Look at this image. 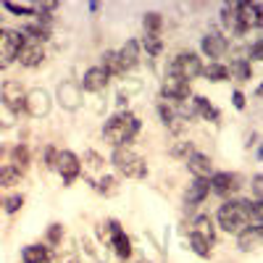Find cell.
<instances>
[{
    "label": "cell",
    "instance_id": "obj_26",
    "mask_svg": "<svg viewBox=\"0 0 263 263\" xmlns=\"http://www.w3.org/2000/svg\"><path fill=\"white\" fill-rule=\"evenodd\" d=\"M192 234H197V237L208 239V242H213V221H211V216H197L195 224H192Z\"/></svg>",
    "mask_w": 263,
    "mask_h": 263
},
{
    "label": "cell",
    "instance_id": "obj_54",
    "mask_svg": "<svg viewBox=\"0 0 263 263\" xmlns=\"http://www.w3.org/2000/svg\"><path fill=\"white\" fill-rule=\"evenodd\" d=\"M0 34H3V29H0Z\"/></svg>",
    "mask_w": 263,
    "mask_h": 263
},
{
    "label": "cell",
    "instance_id": "obj_27",
    "mask_svg": "<svg viewBox=\"0 0 263 263\" xmlns=\"http://www.w3.org/2000/svg\"><path fill=\"white\" fill-rule=\"evenodd\" d=\"M258 239H260V237H258V229H255V227H248V229H242V232L237 234V248L248 253V250L255 248Z\"/></svg>",
    "mask_w": 263,
    "mask_h": 263
},
{
    "label": "cell",
    "instance_id": "obj_36",
    "mask_svg": "<svg viewBox=\"0 0 263 263\" xmlns=\"http://www.w3.org/2000/svg\"><path fill=\"white\" fill-rule=\"evenodd\" d=\"M21 205H24V195H8L3 200V211L6 213H16Z\"/></svg>",
    "mask_w": 263,
    "mask_h": 263
},
{
    "label": "cell",
    "instance_id": "obj_31",
    "mask_svg": "<svg viewBox=\"0 0 263 263\" xmlns=\"http://www.w3.org/2000/svg\"><path fill=\"white\" fill-rule=\"evenodd\" d=\"M11 163H13L16 168L24 171V168L29 166V147H27V145H16V147L11 150Z\"/></svg>",
    "mask_w": 263,
    "mask_h": 263
},
{
    "label": "cell",
    "instance_id": "obj_8",
    "mask_svg": "<svg viewBox=\"0 0 263 263\" xmlns=\"http://www.w3.org/2000/svg\"><path fill=\"white\" fill-rule=\"evenodd\" d=\"M50 95L42 90V87H34V90L27 92V103H24V111L32 116V119H42L50 114Z\"/></svg>",
    "mask_w": 263,
    "mask_h": 263
},
{
    "label": "cell",
    "instance_id": "obj_1",
    "mask_svg": "<svg viewBox=\"0 0 263 263\" xmlns=\"http://www.w3.org/2000/svg\"><path fill=\"white\" fill-rule=\"evenodd\" d=\"M140 132V119L129 111H121L116 116H111L103 126V137L111 142L114 147H129V142L135 140V135Z\"/></svg>",
    "mask_w": 263,
    "mask_h": 263
},
{
    "label": "cell",
    "instance_id": "obj_12",
    "mask_svg": "<svg viewBox=\"0 0 263 263\" xmlns=\"http://www.w3.org/2000/svg\"><path fill=\"white\" fill-rule=\"evenodd\" d=\"M208 184H211V192H216V195H232L239 190V177L232 171H216L208 179Z\"/></svg>",
    "mask_w": 263,
    "mask_h": 263
},
{
    "label": "cell",
    "instance_id": "obj_43",
    "mask_svg": "<svg viewBox=\"0 0 263 263\" xmlns=\"http://www.w3.org/2000/svg\"><path fill=\"white\" fill-rule=\"evenodd\" d=\"M250 187H253V195L258 197V200H263V174H255Z\"/></svg>",
    "mask_w": 263,
    "mask_h": 263
},
{
    "label": "cell",
    "instance_id": "obj_23",
    "mask_svg": "<svg viewBox=\"0 0 263 263\" xmlns=\"http://www.w3.org/2000/svg\"><path fill=\"white\" fill-rule=\"evenodd\" d=\"M103 69L108 71V77H124L126 71H124V63H121V58H119V50H105L103 53Z\"/></svg>",
    "mask_w": 263,
    "mask_h": 263
},
{
    "label": "cell",
    "instance_id": "obj_20",
    "mask_svg": "<svg viewBox=\"0 0 263 263\" xmlns=\"http://www.w3.org/2000/svg\"><path fill=\"white\" fill-rule=\"evenodd\" d=\"M119 58L124 63V71H132L140 63V42L137 40H126V45L119 50Z\"/></svg>",
    "mask_w": 263,
    "mask_h": 263
},
{
    "label": "cell",
    "instance_id": "obj_37",
    "mask_svg": "<svg viewBox=\"0 0 263 263\" xmlns=\"http://www.w3.org/2000/svg\"><path fill=\"white\" fill-rule=\"evenodd\" d=\"M250 227H263V200H258L255 205H250Z\"/></svg>",
    "mask_w": 263,
    "mask_h": 263
},
{
    "label": "cell",
    "instance_id": "obj_29",
    "mask_svg": "<svg viewBox=\"0 0 263 263\" xmlns=\"http://www.w3.org/2000/svg\"><path fill=\"white\" fill-rule=\"evenodd\" d=\"M24 34H32L29 40L32 42H45V40H50V29H48V24H42V21H37V24H27L24 27Z\"/></svg>",
    "mask_w": 263,
    "mask_h": 263
},
{
    "label": "cell",
    "instance_id": "obj_28",
    "mask_svg": "<svg viewBox=\"0 0 263 263\" xmlns=\"http://www.w3.org/2000/svg\"><path fill=\"white\" fill-rule=\"evenodd\" d=\"M250 74H253V69H250V61H248V58H237V61H232V66H229V77H237L239 82H248Z\"/></svg>",
    "mask_w": 263,
    "mask_h": 263
},
{
    "label": "cell",
    "instance_id": "obj_33",
    "mask_svg": "<svg viewBox=\"0 0 263 263\" xmlns=\"http://www.w3.org/2000/svg\"><path fill=\"white\" fill-rule=\"evenodd\" d=\"M142 24H145V32H147V34H158V32H161V24H163V18H161V13H145Z\"/></svg>",
    "mask_w": 263,
    "mask_h": 263
},
{
    "label": "cell",
    "instance_id": "obj_6",
    "mask_svg": "<svg viewBox=\"0 0 263 263\" xmlns=\"http://www.w3.org/2000/svg\"><path fill=\"white\" fill-rule=\"evenodd\" d=\"M237 6V16L242 21L245 29H263V3L260 0H242V3H234Z\"/></svg>",
    "mask_w": 263,
    "mask_h": 263
},
{
    "label": "cell",
    "instance_id": "obj_13",
    "mask_svg": "<svg viewBox=\"0 0 263 263\" xmlns=\"http://www.w3.org/2000/svg\"><path fill=\"white\" fill-rule=\"evenodd\" d=\"M16 61H18L21 66H27V69H34V66H40L42 61H45V48H42L40 42L24 40V45H21Z\"/></svg>",
    "mask_w": 263,
    "mask_h": 263
},
{
    "label": "cell",
    "instance_id": "obj_39",
    "mask_svg": "<svg viewBox=\"0 0 263 263\" xmlns=\"http://www.w3.org/2000/svg\"><path fill=\"white\" fill-rule=\"evenodd\" d=\"M61 237H63V227L61 224H50V229H48V245L50 248L61 245Z\"/></svg>",
    "mask_w": 263,
    "mask_h": 263
},
{
    "label": "cell",
    "instance_id": "obj_2",
    "mask_svg": "<svg viewBox=\"0 0 263 263\" xmlns=\"http://www.w3.org/2000/svg\"><path fill=\"white\" fill-rule=\"evenodd\" d=\"M250 200H227L216 213V221L224 232L239 234L242 229L250 227Z\"/></svg>",
    "mask_w": 263,
    "mask_h": 263
},
{
    "label": "cell",
    "instance_id": "obj_50",
    "mask_svg": "<svg viewBox=\"0 0 263 263\" xmlns=\"http://www.w3.org/2000/svg\"><path fill=\"white\" fill-rule=\"evenodd\" d=\"M258 95H263V84H260V87H258Z\"/></svg>",
    "mask_w": 263,
    "mask_h": 263
},
{
    "label": "cell",
    "instance_id": "obj_46",
    "mask_svg": "<svg viewBox=\"0 0 263 263\" xmlns=\"http://www.w3.org/2000/svg\"><path fill=\"white\" fill-rule=\"evenodd\" d=\"M232 100H234V108H237V111H242V108H245V95L239 92V90L232 95Z\"/></svg>",
    "mask_w": 263,
    "mask_h": 263
},
{
    "label": "cell",
    "instance_id": "obj_3",
    "mask_svg": "<svg viewBox=\"0 0 263 263\" xmlns=\"http://www.w3.org/2000/svg\"><path fill=\"white\" fill-rule=\"evenodd\" d=\"M111 163L116 166L119 174L129 179H145L147 177V163L142 156H137L132 147H114V156H111Z\"/></svg>",
    "mask_w": 263,
    "mask_h": 263
},
{
    "label": "cell",
    "instance_id": "obj_7",
    "mask_svg": "<svg viewBox=\"0 0 263 263\" xmlns=\"http://www.w3.org/2000/svg\"><path fill=\"white\" fill-rule=\"evenodd\" d=\"M3 103L6 108H11L13 114H18V111H24V103H27V90H24V84L21 82H16V79H8V82H3Z\"/></svg>",
    "mask_w": 263,
    "mask_h": 263
},
{
    "label": "cell",
    "instance_id": "obj_24",
    "mask_svg": "<svg viewBox=\"0 0 263 263\" xmlns=\"http://www.w3.org/2000/svg\"><path fill=\"white\" fill-rule=\"evenodd\" d=\"M21 177H24V171L16 168L13 163H3V166H0V187H16L21 182Z\"/></svg>",
    "mask_w": 263,
    "mask_h": 263
},
{
    "label": "cell",
    "instance_id": "obj_51",
    "mask_svg": "<svg viewBox=\"0 0 263 263\" xmlns=\"http://www.w3.org/2000/svg\"><path fill=\"white\" fill-rule=\"evenodd\" d=\"M3 153H6V150H3V145H0V158H3Z\"/></svg>",
    "mask_w": 263,
    "mask_h": 263
},
{
    "label": "cell",
    "instance_id": "obj_53",
    "mask_svg": "<svg viewBox=\"0 0 263 263\" xmlns=\"http://www.w3.org/2000/svg\"><path fill=\"white\" fill-rule=\"evenodd\" d=\"M137 263H147V260H137Z\"/></svg>",
    "mask_w": 263,
    "mask_h": 263
},
{
    "label": "cell",
    "instance_id": "obj_52",
    "mask_svg": "<svg viewBox=\"0 0 263 263\" xmlns=\"http://www.w3.org/2000/svg\"><path fill=\"white\" fill-rule=\"evenodd\" d=\"M0 208H3V197H0Z\"/></svg>",
    "mask_w": 263,
    "mask_h": 263
},
{
    "label": "cell",
    "instance_id": "obj_47",
    "mask_svg": "<svg viewBox=\"0 0 263 263\" xmlns=\"http://www.w3.org/2000/svg\"><path fill=\"white\" fill-rule=\"evenodd\" d=\"M61 263H79V260H77V258H74V255H69V258H63V260H61Z\"/></svg>",
    "mask_w": 263,
    "mask_h": 263
},
{
    "label": "cell",
    "instance_id": "obj_32",
    "mask_svg": "<svg viewBox=\"0 0 263 263\" xmlns=\"http://www.w3.org/2000/svg\"><path fill=\"white\" fill-rule=\"evenodd\" d=\"M190 248L200 258H211V242L203 239V237H197V234H192V232H190Z\"/></svg>",
    "mask_w": 263,
    "mask_h": 263
},
{
    "label": "cell",
    "instance_id": "obj_15",
    "mask_svg": "<svg viewBox=\"0 0 263 263\" xmlns=\"http://www.w3.org/2000/svg\"><path fill=\"white\" fill-rule=\"evenodd\" d=\"M187 168L195 179H211L213 177V161L205 153H192V156H187Z\"/></svg>",
    "mask_w": 263,
    "mask_h": 263
},
{
    "label": "cell",
    "instance_id": "obj_19",
    "mask_svg": "<svg viewBox=\"0 0 263 263\" xmlns=\"http://www.w3.org/2000/svg\"><path fill=\"white\" fill-rule=\"evenodd\" d=\"M53 250L48 245H27L21 250V263H50Z\"/></svg>",
    "mask_w": 263,
    "mask_h": 263
},
{
    "label": "cell",
    "instance_id": "obj_14",
    "mask_svg": "<svg viewBox=\"0 0 263 263\" xmlns=\"http://www.w3.org/2000/svg\"><path fill=\"white\" fill-rule=\"evenodd\" d=\"M58 103L66 108V111H77V108L82 105V87L77 82L58 84Z\"/></svg>",
    "mask_w": 263,
    "mask_h": 263
},
{
    "label": "cell",
    "instance_id": "obj_25",
    "mask_svg": "<svg viewBox=\"0 0 263 263\" xmlns=\"http://www.w3.org/2000/svg\"><path fill=\"white\" fill-rule=\"evenodd\" d=\"M203 77H205L208 82H227V79H229V66L213 61L211 66H203Z\"/></svg>",
    "mask_w": 263,
    "mask_h": 263
},
{
    "label": "cell",
    "instance_id": "obj_18",
    "mask_svg": "<svg viewBox=\"0 0 263 263\" xmlns=\"http://www.w3.org/2000/svg\"><path fill=\"white\" fill-rule=\"evenodd\" d=\"M208 192H211L208 179H195V182L187 187V192H184V203H187L190 208L200 205V203L205 200V197H208Z\"/></svg>",
    "mask_w": 263,
    "mask_h": 263
},
{
    "label": "cell",
    "instance_id": "obj_10",
    "mask_svg": "<svg viewBox=\"0 0 263 263\" xmlns=\"http://www.w3.org/2000/svg\"><path fill=\"white\" fill-rule=\"evenodd\" d=\"M108 234H111V248L116 250V255L121 260H129L132 255V239L126 237V232L121 229V224L116 218H108Z\"/></svg>",
    "mask_w": 263,
    "mask_h": 263
},
{
    "label": "cell",
    "instance_id": "obj_40",
    "mask_svg": "<svg viewBox=\"0 0 263 263\" xmlns=\"http://www.w3.org/2000/svg\"><path fill=\"white\" fill-rule=\"evenodd\" d=\"M84 161H87V168H92V171H100L103 168V158L98 156L95 150H87L84 153Z\"/></svg>",
    "mask_w": 263,
    "mask_h": 263
},
{
    "label": "cell",
    "instance_id": "obj_4",
    "mask_svg": "<svg viewBox=\"0 0 263 263\" xmlns=\"http://www.w3.org/2000/svg\"><path fill=\"white\" fill-rule=\"evenodd\" d=\"M200 74H203V63H200V58H197V53H192V50L190 53H179L166 69L168 79H179V82H187V84L192 79H197Z\"/></svg>",
    "mask_w": 263,
    "mask_h": 263
},
{
    "label": "cell",
    "instance_id": "obj_41",
    "mask_svg": "<svg viewBox=\"0 0 263 263\" xmlns=\"http://www.w3.org/2000/svg\"><path fill=\"white\" fill-rule=\"evenodd\" d=\"M248 61H263V37L255 40L253 45H250V50H248Z\"/></svg>",
    "mask_w": 263,
    "mask_h": 263
},
{
    "label": "cell",
    "instance_id": "obj_45",
    "mask_svg": "<svg viewBox=\"0 0 263 263\" xmlns=\"http://www.w3.org/2000/svg\"><path fill=\"white\" fill-rule=\"evenodd\" d=\"M158 114H161V119H163V124L168 126V124H174V111H171V108L166 105V103H161L158 105Z\"/></svg>",
    "mask_w": 263,
    "mask_h": 263
},
{
    "label": "cell",
    "instance_id": "obj_17",
    "mask_svg": "<svg viewBox=\"0 0 263 263\" xmlns=\"http://www.w3.org/2000/svg\"><path fill=\"white\" fill-rule=\"evenodd\" d=\"M161 98H163V100H174V103H184V100L190 98V84L166 77V82H163V87H161Z\"/></svg>",
    "mask_w": 263,
    "mask_h": 263
},
{
    "label": "cell",
    "instance_id": "obj_16",
    "mask_svg": "<svg viewBox=\"0 0 263 263\" xmlns=\"http://www.w3.org/2000/svg\"><path fill=\"white\" fill-rule=\"evenodd\" d=\"M200 48H203V53L208 58H221L227 53V48H229V40L221 32H208L203 37V42H200Z\"/></svg>",
    "mask_w": 263,
    "mask_h": 263
},
{
    "label": "cell",
    "instance_id": "obj_22",
    "mask_svg": "<svg viewBox=\"0 0 263 263\" xmlns=\"http://www.w3.org/2000/svg\"><path fill=\"white\" fill-rule=\"evenodd\" d=\"M192 103H195V111L200 114L203 119H208V121H213V124L221 121V114H218V108H213V105H211V100H205L203 95H195V98H192Z\"/></svg>",
    "mask_w": 263,
    "mask_h": 263
},
{
    "label": "cell",
    "instance_id": "obj_42",
    "mask_svg": "<svg viewBox=\"0 0 263 263\" xmlns=\"http://www.w3.org/2000/svg\"><path fill=\"white\" fill-rule=\"evenodd\" d=\"M0 119H3V121H0L3 126H13V121H16V114L11 111V108H6L3 103H0Z\"/></svg>",
    "mask_w": 263,
    "mask_h": 263
},
{
    "label": "cell",
    "instance_id": "obj_38",
    "mask_svg": "<svg viewBox=\"0 0 263 263\" xmlns=\"http://www.w3.org/2000/svg\"><path fill=\"white\" fill-rule=\"evenodd\" d=\"M42 163H45V168H55V163H58V150H55L53 145H48L45 153H42Z\"/></svg>",
    "mask_w": 263,
    "mask_h": 263
},
{
    "label": "cell",
    "instance_id": "obj_35",
    "mask_svg": "<svg viewBox=\"0 0 263 263\" xmlns=\"http://www.w3.org/2000/svg\"><path fill=\"white\" fill-rule=\"evenodd\" d=\"M142 48L147 50V55H158L163 45H161L158 34H145V40H142Z\"/></svg>",
    "mask_w": 263,
    "mask_h": 263
},
{
    "label": "cell",
    "instance_id": "obj_21",
    "mask_svg": "<svg viewBox=\"0 0 263 263\" xmlns=\"http://www.w3.org/2000/svg\"><path fill=\"white\" fill-rule=\"evenodd\" d=\"M221 24H224L232 34H245V32H248V29L242 27V21H239V16H237V6H234V3H232V6L227 3V6L221 8Z\"/></svg>",
    "mask_w": 263,
    "mask_h": 263
},
{
    "label": "cell",
    "instance_id": "obj_44",
    "mask_svg": "<svg viewBox=\"0 0 263 263\" xmlns=\"http://www.w3.org/2000/svg\"><path fill=\"white\" fill-rule=\"evenodd\" d=\"M192 153H195V150H192L190 142H179V145L171 147V156H192Z\"/></svg>",
    "mask_w": 263,
    "mask_h": 263
},
{
    "label": "cell",
    "instance_id": "obj_48",
    "mask_svg": "<svg viewBox=\"0 0 263 263\" xmlns=\"http://www.w3.org/2000/svg\"><path fill=\"white\" fill-rule=\"evenodd\" d=\"M258 158L263 161V145H260V150H258Z\"/></svg>",
    "mask_w": 263,
    "mask_h": 263
},
{
    "label": "cell",
    "instance_id": "obj_9",
    "mask_svg": "<svg viewBox=\"0 0 263 263\" xmlns=\"http://www.w3.org/2000/svg\"><path fill=\"white\" fill-rule=\"evenodd\" d=\"M55 168H58V174H61L63 184H71L79 174H82V163H79V158L74 156L71 150H58V163H55Z\"/></svg>",
    "mask_w": 263,
    "mask_h": 263
},
{
    "label": "cell",
    "instance_id": "obj_5",
    "mask_svg": "<svg viewBox=\"0 0 263 263\" xmlns=\"http://www.w3.org/2000/svg\"><path fill=\"white\" fill-rule=\"evenodd\" d=\"M24 40L27 37H21V32H16V29H6L3 34H0V69H6V66L18 55Z\"/></svg>",
    "mask_w": 263,
    "mask_h": 263
},
{
    "label": "cell",
    "instance_id": "obj_30",
    "mask_svg": "<svg viewBox=\"0 0 263 263\" xmlns=\"http://www.w3.org/2000/svg\"><path fill=\"white\" fill-rule=\"evenodd\" d=\"M3 8L16 13V16H34L37 13V3H13V0H6Z\"/></svg>",
    "mask_w": 263,
    "mask_h": 263
},
{
    "label": "cell",
    "instance_id": "obj_11",
    "mask_svg": "<svg viewBox=\"0 0 263 263\" xmlns=\"http://www.w3.org/2000/svg\"><path fill=\"white\" fill-rule=\"evenodd\" d=\"M108 71L103 69V66H92V69H87L79 87H82V92H103L105 87H108Z\"/></svg>",
    "mask_w": 263,
    "mask_h": 263
},
{
    "label": "cell",
    "instance_id": "obj_49",
    "mask_svg": "<svg viewBox=\"0 0 263 263\" xmlns=\"http://www.w3.org/2000/svg\"><path fill=\"white\" fill-rule=\"evenodd\" d=\"M258 237H260V239H263V227H258Z\"/></svg>",
    "mask_w": 263,
    "mask_h": 263
},
{
    "label": "cell",
    "instance_id": "obj_34",
    "mask_svg": "<svg viewBox=\"0 0 263 263\" xmlns=\"http://www.w3.org/2000/svg\"><path fill=\"white\" fill-rule=\"evenodd\" d=\"M95 190H98L100 195H114V192L119 190V182H116L114 177H100V182L95 184Z\"/></svg>",
    "mask_w": 263,
    "mask_h": 263
}]
</instances>
